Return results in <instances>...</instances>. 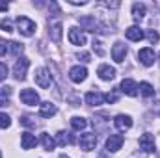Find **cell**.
<instances>
[{
	"mask_svg": "<svg viewBox=\"0 0 160 158\" xmlns=\"http://www.w3.org/2000/svg\"><path fill=\"white\" fill-rule=\"evenodd\" d=\"M21 145H22V149H34L36 145H38V138L34 136V134H30V132H24L22 136H21Z\"/></svg>",
	"mask_w": 160,
	"mask_h": 158,
	"instance_id": "2e32d148",
	"label": "cell"
},
{
	"mask_svg": "<svg viewBox=\"0 0 160 158\" xmlns=\"http://www.w3.org/2000/svg\"><path fill=\"white\" fill-rule=\"evenodd\" d=\"M21 101H22V104H26V106H36V104H39V95H38L36 89L26 87V89L21 91Z\"/></svg>",
	"mask_w": 160,
	"mask_h": 158,
	"instance_id": "52a82bcc",
	"label": "cell"
},
{
	"mask_svg": "<svg viewBox=\"0 0 160 158\" xmlns=\"http://www.w3.org/2000/svg\"><path fill=\"white\" fill-rule=\"evenodd\" d=\"M36 84H38L39 87H43V89L50 87V84H52L50 71H48V69H45V67H39V69L36 71Z\"/></svg>",
	"mask_w": 160,
	"mask_h": 158,
	"instance_id": "8992f818",
	"label": "cell"
},
{
	"mask_svg": "<svg viewBox=\"0 0 160 158\" xmlns=\"http://www.w3.org/2000/svg\"><path fill=\"white\" fill-rule=\"evenodd\" d=\"M123 141H125V138L121 134H110V138L106 140V149L110 153H116L123 147Z\"/></svg>",
	"mask_w": 160,
	"mask_h": 158,
	"instance_id": "8fae6325",
	"label": "cell"
},
{
	"mask_svg": "<svg viewBox=\"0 0 160 158\" xmlns=\"http://www.w3.org/2000/svg\"><path fill=\"white\" fill-rule=\"evenodd\" d=\"M138 60H140V63L142 65H145V67H151L153 63H155V60H157V56H155V50L153 48H142L140 52H138Z\"/></svg>",
	"mask_w": 160,
	"mask_h": 158,
	"instance_id": "ba28073f",
	"label": "cell"
},
{
	"mask_svg": "<svg viewBox=\"0 0 160 158\" xmlns=\"http://www.w3.org/2000/svg\"><path fill=\"white\" fill-rule=\"evenodd\" d=\"M17 28H19V32H21L22 36L30 37V36H34V32H36V22L30 21L28 17H17Z\"/></svg>",
	"mask_w": 160,
	"mask_h": 158,
	"instance_id": "277c9868",
	"label": "cell"
},
{
	"mask_svg": "<svg viewBox=\"0 0 160 158\" xmlns=\"http://www.w3.org/2000/svg\"><path fill=\"white\" fill-rule=\"evenodd\" d=\"M41 145H43V149H45V151L52 153V151H54V147H56V140H54L50 134L43 132V134H41Z\"/></svg>",
	"mask_w": 160,
	"mask_h": 158,
	"instance_id": "44dd1931",
	"label": "cell"
},
{
	"mask_svg": "<svg viewBox=\"0 0 160 158\" xmlns=\"http://www.w3.org/2000/svg\"><path fill=\"white\" fill-rule=\"evenodd\" d=\"M86 102L91 104V106H99L104 102V95L101 91H88L86 93Z\"/></svg>",
	"mask_w": 160,
	"mask_h": 158,
	"instance_id": "9a60e30c",
	"label": "cell"
},
{
	"mask_svg": "<svg viewBox=\"0 0 160 158\" xmlns=\"http://www.w3.org/2000/svg\"><path fill=\"white\" fill-rule=\"evenodd\" d=\"M28 67H30V60L24 58V56H21L15 62V65H13V77L17 80H24L26 78V73H28Z\"/></svg>",
	"mask_w": 160,
	"mask_h": 158,
	"instance_id": "3957f363",
	"label": "cell"
},
{
	"mask_svg": "<svg viewBox=\"0 0 160 158\" xmlns=\"http://www.w3.org/2000/svg\"><path fill=\"white\" fill-rule=\"evenodd\" d=\"M56 143L62 145V147L71 145V143H73V136H71L69 132H65V130H60V132L56 134Z\"/></svg>",
	"mask_w": 160,
	"mask_h": 158,
	"instance_id": "7402d4cb",
	"label": "cell"
},
{
	"mask_svg": "<svg viewBox=\"0 0 160 158\" xmlns=\"http://www.w3.org/2000/svg\"><path fill=\"white\" fill-rule=\"evenodd\" d=\"M9 125H11V119H9V116L0 112V128H8Z\"/></svg>",
	"mask_w": 160,
	"mask_h": 158,
	"instance_id": "f546056e",
	"label": "cell"
},
{
	"mask_svg": "<svg viewBox=\"0 0 160 158\" xmlns=\"http://www.w3.org/2000/svg\"><path fill=\"white\" fill-rule=\"evenodd\" d=\"M80 149H84V151H93L95 149V145H97V134L95 132H84L82 136H80Z\"/></svg>",
	"mask_w": 160,
	"mask_h": 158,
	"instance_id": "5b68a950",
	"label": "cell"
},
{
	"mask_svg": "<svg viewBox=\"0 0 160 158\" xmlns=\"http://www.w3.org/2000/svg\"><path fill=\"white\" fill-rule=\"evenodd\" d=\"M6 54H9V43L0 39V56H6Z\"/></svg>",
	"mask_w": 160,
	"mask_h": 158,
	"instance_id": "d6a6232c",
	"label": "cell"
},
{
	"mask_svg": "<svg viewBox=\"0 0 160 158\" xmlns=\"http://www.w3.org/2000/svg\"><path fill=\"white\" fill-rule=\"evenodd\" d=\"M104 101H108V102H116V101H118V95H116V93H108V95H104Z\"/></svg>",
	"mask_w": 160,
	"mask_h": 158,
	"instance_id": "e575fe53",
	"label": "cell"
},
{
	"mask_svg": "<svg viewBox=\"0 0 160 158\" xmlns=\"http://www.w3.org/2000/svg\"><path fill=\"white\" fill-rule=\"evenodd\" d=\"M56 112H58V108L52 102H41L39 104V116L41 117H52V116H56Z\"/></svg>",
	"mask_w": 160,
	"mask_h": 158,
	"instance_id": "e0dca14e",
	"label": "cell"
},
{
	"mask_svg": "<svg viewBox=\"0 0 160 158\" xmlns=\"http://www.w3.org/2000/svg\"><path fill=\"white\" fill-rule=\"evenodd\" d=\"M80 26H82L84 30H88V32H93V34H97V32L108 34V30H106L102 24L97 22L95 15H84V17H80Z\"/></svg>",
	"mask_w": 160,
	"mask_h": 158,
	"instance_id": "6da1fadb",
	"label": "cell"
},
{
	"mask_svg": "<svg viewBox=\"0 0 160 158\" xmlns=\"http://www.w3.org/2000/svg\"><path fill=\"white\" fill-rule=\"evenodd\" d=\"M11 97V87H0V106H8Z\"/></svg>",
	"mask_w": 160,
	"mask_h": 158,
	"instance_id": "484cf974",
	"label": "cell"
},
{
	"mask_svg": "<svg viewBox=\"0 0 160 158\" xmlns=\"http://www.w3.org/2000/svg\"><path fill=\"white\" fill-rule=\"evenodd\" d=\"M8 43H9V54H13V56H19V58H21V54L24 52V45L15 43V41H8Z\"/></svg>",
	"mask_w": 160,
	"mask_h": 158,
	"instance_id": "d4e9b609",
	"label": "cell"
},
{
	"mask_svg": "<svg viewBox=\"0 0 160 158\" xmlns=\"http://www.w3.org/2000/svg\"><path fill=\"white\" fill-rule=\"evenodd\" d=\"M69 2H71L73 6H86V4H88L86 0H69Z\"/></svg>",
	"mask_w": 160,
	"mask_h": 158,
	"instance_id": "8d00e7d4",
	"label": "cell"
},
{
	"mask_svg": "<svg viewBox=\"0 0 160 158\" xmlns=\"http://www.w3.org/2000/svg\"><path fill=\"white\" fill-rule=\"evenodd\" d=\"M0 158H2V155H0Z\"/></svg>",
	"mask_w": 160,
	"mask_h": 158,
	"instance_id": "ab89813d",
	"label": "cell"
},
{
	"mask_svg": "<svg viewBox=\"0 0 160 158\" xmlns=\"http://www.w3.org/2000/svg\"><path fill=\"white\" fill-rule=\"evenodd\" d=\"M93 50L99 54V56H104V48H102V43L97 39H93Z\"/></svg>",
	"mask_w": 160,
	"mask_h": 158,
	"instance_id": "1f68e13d",
	"label": "cell"
},
{
	"mask_svg": "<svg viewBox=\"0 0 160 158\" xmlns=\"http://www.w3.org/2000/svg\"><path fill=\"white\" fill-rule=\"evenodd\" d=\"M69 41L73 45H77V47H82V45H86V36H84V32L80 28L75 26V28L69 30Z\"/></svg>",
	"mask_w": 160,
	"mask_h": 158,
	"instance_id": "5bb4252c",
	"label": "cell"
},
{
	"mask_svg": "<svg viewBox=\"0 0 160 158\" xmlns=\"http://www.w3.org/2000/svg\"><path fill=\"white\" fill-rule=\"evenodd\" d=\"M69 78H71V82H75V84L84 82V80L88 78V69H86V67H80V65L71 67V71H69Z\"/></svg>",
	"mask_w": 160,
	"mask_h": 158,
	"instance_id": "30bf717a",
	"label": "cell"
},
{
	"mask_svg": "<svg viewBox=\"0 0 160 158\" xmlns=\"http://www.w3.org/2000/svg\"><path fill=\"white\" fill-rule=\"evenodd\" d=\"M140 149L143 153H153L155 151V136L153 134H142L140 136Z\"/></svg>",
	"mask_w": 160,
	"mask_h": 158,
	"instance_id": "4fadbf2b",
	"label": "cell"
},
{
	"mask_svg": "<svg viewBox=\"0 0 160 158\" xmlns=\"http://www.w3.org/2000/svg\"><path fill=\"white\" fill-rule=\"evenodd\" d=\"M119 89L125 93V95H128V97H136L140 91H138V84L134 82V80H130V78H125L123 82H121V86H119Z\"/></svg>",
	"mask_w": 160,
	"mask_h": 158,
	"instance_id": "7c38bea8",
	"label": "cell"
},
{
	"mask_svg": "<svg viewBox=\"0 0 160 158\" xmlns=\"http://www.w3.org/2000/svg\"><path fill=\"white\" fill-rule=\"evenodd\" d=\"M158 60H160V56H158Z\"/></svg>",
	"mask_w": 160,
	"mask_h": 158,
	"instance_id": "60d3db41",
	"label": "cell"
},
{
	"mask_svg": "<svg viewBox=\"0 0 160 158\" xmlns=\"http://www.w3.org/2000/svg\"><path fill=\"white\" fill-rule=\"evenodd\" d=\"M132 17H134V21H142L143 17H145V6L143 4H140V2H136V4H132Z\"/></svg>",
	"mask_w": 160,
	"mask_h": 158,
	"instance_id": "603a6c76",
	"label": "cell"
},
{
	"mask_svg": "<svg viewBox=\"0 0 160 158\" xmlns=\"http://www.w3.org/2000/svg\"><path fill=\"white\" fill-rule=\"evenodd\" d=\"M6 77H8V65L0 62V82H2V80H6Z\"/></svg>",
	"mask_w": 160,
	"mask_h": 158,
	"instance_id": "836d02e7",
	"label": "cell"
},
{
	"mask_svg": "<svg viewBox=\"0 0 160 158\" xmlns=\"http://www.w3.org/2000/svg\"><path fill=\"white\" fill-rule=\"evenodd\" d=\"M125 36H127V39H130V41H142L145 34H143V30L140 26H130V28H127Z\"/></svg>",
	"mask_w": 160,
	"mask_h": 158,
	"instance_id": "ac0fdd59",
	"label": "cell"
},
{
	"mask_svg": "<svg viewBox=\"0 0 160 158\" xmlns=\"http://www.w3.org/2000/svg\"><path fill=\"white\" fill-rule=\"evenodd\" d=\"M21 125H24V126H28V128H34L38 123H36V119L30 117V116H22V117H21Z\"/></svg>",
	"mask_w": 160,
	"mask_h": 158,
	"instance_id": "83f0119b",
	"label": "cell"
},
{
	"mask_svg": "<svg viewBox=\"0 0 160 158\" xmlns=\"http://www.w3.org/2000/svg\"><path fill=\"white\" fill-rule=\"evenodd\" d=\"M114 123H116V126H118L119 130H128V128L132 126V119H130V116H125V114H119L118 117L114 119Z\"/></svg>",
	"mask_w": 160,
	"mask_h": 158,
	"instance_id": "d6986e66",
	"label": "cell"
},
{
	"mask_svg": "<svg viewBox=\"0 0 160 158\" xmlns=\"http://www.w3.org/2000/svg\"><path fill=\"white\" fill-rule=\"evenodd\" d=\"M62 30H63L62 21L58 17H50L48 19V36H50V39L54 41V43L62 41Z\"/></svg>",
	"mask_w": 160,
	"mask_h": 158,
	"instance_id": "7a4b0ae2",
	"label": "cell"
},
{
	"mask_svg": "<svg viewBox=\"0 0 160 158\" xmlns=\"http://www.w3.org/2000/svg\"><path fill=\"white\" fill-rule=\"evenodd\" d=\"M71 126H73V130H84V128L88 126V121L84 117H78V116H77V117L71 119Z\"/></svg>",
	"mask_w": 160,
	"mask_h": 158,
	"instance_id": "4316f807",
	"label": "cell"
},
{
	"mask_svg": "<svg viewBox=\"0 0 160 158\" xmlns=\"http://www.w3.org/2000/svg\"><path fill=\"white\" fill-rule=\"evenodd\" d=\"M138 91H140L143 97H153V95H155V87H153L149 82H142V84L138 86Z\"/></svg>",
	"mask_w": 160,
	"mask_h": 158,
	"instance_id": "cb8c5ba5",
	"label": "cell"
},
{
	"mask_svg": "<svg viewBox=\"0 0 160 158\" xmlns=\"http://www.w3.org/2000/svg\"><path fill=\"white\" fill-rule=\"evenodd\" d=\"M147 39H149V43H158V39H160V36H158V32H155V30H147Z\"/></svg>",
	"mask_w": 160,
	"mask_h": 158,
	"instance_id": "4dcf8cb0",
	"label": "cell"
},
{
	"mask_svg": "<svg viewBox=\"0 0 160 158\" xmlns=\"http://www.w3.org/2000/svg\"><path fill=\"white\" fill-rule=\"evenodd\" d=\"M78 58L82 60V62H86V63H88V62H91V60H89V54H88V52H80Z\"/></svg>",
	"mask_w": 160,
	"mask_h": 158,
	"instance_id": "d590c367",
	"label": "cell"
},
{
	"mask_svg": "<svg viewBox=\"0 0 160 158\" xmlns=\"http://www.w3.org/2000/svg\"><path fill=\"white\" fill-rule=\"evenodd\" d=\"M0 28H2L4 32H8V34H9V32H13V24H11V21H9V19H2V21H0Z\"/></svg>",
	"mask_w": 160,
	"mask_h": 158,
	"instance_id": "f1b7e54d",
	"label": "cell"
},
{
	"mask_svg": "<svg viewBox=\"0 0 160 158\" xmlns=\"http://www.w3.org/2000/svg\"><path fill=\"white\" fill-rule=\"evenodd\" d=\"M8 7H9V6H8V4H6V2H0V11H6V9H8Z\"/></svg>",
	"mask_w": 160,
	"mask_h": 158,
	"instance_id": "74e56055",
	"label": "cell"
},
{
	"mask_svg": "<svg viewBox=\"0 0 160 158\" xmlns=\"http://www.w3.org/2000/svg\"><path fill=\"white\" fill-rule=\"evenodd\" d=\"M127 45L123 43V41H116L114 43V47H112V58H114V62H118V63H121V62H125V56H127Z\"/></svg>",
	"mask_w": 160,
	"mask_h": 158,
	"instance_id": "9c48e42d",
	"label": "cell"
},
{
	"mask_svg": "<svg viewBox=\"0 0 160 158\" xmlns=\"http://www.w3.org/2000/svg\"><path fill=\"white\" fill-rule=\"evenodd\" d=\"M60 158H71V156H67V155H62V156H60Z\"/></svg>",
	"mask_w": 160,
	"mask_h": 158,
	"instance_id": "f35d334b",
	"label": "cell"
},
{
	"mask_svg": "<svg viewBox=\"0 0 160 158\" xmlns=\"http://www.w3.org/2000/svg\"><path fill=\"white\" fill-rule=\"evenodd\" d=\"M97 75H99L101 80H112L116 77V69L110 67V65H101V67L97 69Z\"/></svg>",
	"mask_w": 160,
	"mask_h": 158,
	"instance_id": "ffe728a7",
	"label": "cell"
}]
</instances>
